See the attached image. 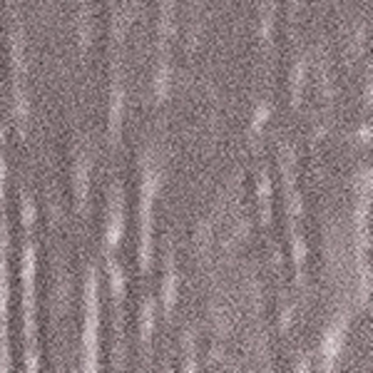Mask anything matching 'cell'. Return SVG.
<instances>
[{"instance_id":"17","label":"cell","mask_w":373,"mask_h":373,"mask_svg":"<svg viewBox=\"0 0 373 373\" xmlns=\"http://www.w3.org/2000/svg\"><path fill=\"white\" fill-rule=\"evenodd\" d=\"M90 35H93V15H90V0H80V15H77V38L80 48H90Z\"/></svg>"},{"instance_id":"20","label":"cell","mask_w":373,"mask_h":373,"mask_svg":"<svg viewBox=\"0 0 373 373\" xmlns=\"http://www.w3.org/2000/svg\"><path fill=\"white\" fill-rule=\"evenodd\" d=\"M274 15H276L274 0H264L262 11H259V20H262V40H264V43H269V38H271V28H274Z\"/></svg>"},{"instance_id":"24","label":"cell","mask_w":373,"mask_h":373,"mask_svg":"<svg viewBox=\"0 0 373 373\" xmlns=\"http://www.w3.org/2000/svg\"><path fill=\"white\" fill-rule=\"evenodd\" d=\"M6 154H3V127H0V207H6Z\"/></svg>"},{"instance_id":"19","label":"cell","mask_w":373,"mask_h":373,"mask_svg":"<svg viewBox=\"0 0 373 373\" xmlns=\"http://www.w3.org/2000/svg\"><path fill=\"white\" fill-rule=\"evenodd\" d=\"M167 93H170V57L157 60V70H154V97L162 102L167 100Z\"/></svg>"},{"instance_id":"21","label":"cell","mask_w":373,"mask_h":373,"mask_svg":"<svg viewBox=\"0 0 373 373\" xmlns=\"http://www.w3.org/2000/svg\"><path fill=\"white\" fill-rule=\"evenodd\" d=\"M361 43H363V30L356 25V28L351 30V35H348V40H346V57H348V60H356L358 57Z\"/></svg>"},{"instance_id":"8","label":"cell","mask_w":373,"mask_h":373,"mask_svg":"<svg viewBox=\"0 0 373 373\" xmlns=\"http://www.w3.org/2000/svg\"><path fill=\"white\" fill-rule=\"evenodd\" d=\"M122 115H125V75L122 67L115 65L110 90V115H107V127H110V144H117L122 135Z\"/></svg>"},{"instance_id":"14","label":"cell","mask_w":373,"mask_h":373,"mask_svg":"<svg viewBox=\"0 0 373 373\" xmlns=\"http://www.w3.org/2000/svg\"><path fill=\"white\" fill-rule=\"evenodd\" d=\"M306 57H299L291 67V107H299L304 97V85H306Z\"/></svg>"},{"instance_id":"25","label":"cell","mask_w":373,"mask_h":373,"mask_svg":"<svg viewBox=\"0 0 373 373\" xmlns=\"http://www.w3.org/2000/svg\"><path fill=\"white\" fill-rule=\"evenodd\" d=\"M184 356H186V361H184V368L186 371H194L197 368V351H194V336L192 334H186L184 336Z\"/></svg>"},{"instance_id":"15","label":"cell","mask_w":373,"mask_h":373,"mask_svg":"<svg viewBox=\"0 0 373 373\" xmlns=\"http://www.w3.org/2000/svg\"><path fill=\"white\" fill-rule=\"evenodd\" d=\"M257 197H259V215H262V224L271 222V179L266 172H262L257 182Z\"/></svg>"},{"instance_id":"1","label":"cell","mask_w":373,"mask_h":373,"mask_svg":"<svg viewBox=\"0 0 373 373\" xmlns=\"http://www.w3.org/2000/svg\"><path fill=\"white\" fill-rule=\"evenodd\" d=\"M162 182V167L154 149H147L142 159V184H140V266H152V207Z\"/></svg>"},{"instance_id":"3","label":"cell","mask_w":373,"mask_h":373,"mask_svg":"<svg viewBox=\"0 0 373 373\" xmlns=\"http://www.w3.org/2000/svg\"><path fill=\"white\" fill-rule=\"evenodd\" d=\"M11 57H13V117L18 122V132L25 135L30 122V100H28V62H25V35L20 28H13L11 35Z\"/></svg>"},{"instance_id":"22","label":"cell","mask_w":373,"mask_h":373,"mask_svg":"<svg viewBox=\"0 0 373 373\" xmlns=\"http://www.w3.org/2000/svg\"><path fill=\"white\" fill-rule=\"evenodd\" d=\"M266 117H269V102H262L254 110V120H252V137H257L259 132H262V127L266 125Z\"/></svg>"},{"instance_id":"18","label":"cell","mask_w":373,"mask_h":373,"mask_svg":"<svg viewBox=\"0 0 373 373\" xmlns=\"http://www.w3.org/2000/svg\"><path fill=\"white\" fill-rule=\"evenodd\" d=\"M152 329H154V299H147L142 306V316H140V341H142L144 351H149Z\"/></svg>"},{"instance_id":"4","label":"cell","mask_w":373,"mask_h":373,"mask_svg":"<svg viewBox=\"0 0 373 373\" xmlns=\"http://www.w3.org/2000/svg\"><path fill=\"white\" fill-rule=\"evenodd\" d=\"M100 297H97V269L90 266L85 279V329H83V348H85V371H97L100 363Z\"/></svg>"},{"instance_id":"6","label":"cell","mask_w":373,"mask_h":373,"mask_svg":"<svg viewBox=\"0 0 373 373\" xmlns=\"http://www.w3.org/2000/svg\"><path fill=\"white\" fill-rule=\"evenodd\" d=\"M279 170L284 177V192H286V207H289V224H297L301 217V194L297 192V154L289 142H281L279 147Z\"/></svg>"},{"instance_id":"13","label":"cell","mask_w":373,"mask_h":373,"mask_svg":"<svg viewBox=\"0 0 373 373\" xmlns=\"http://www.w3.org/2000/svg\"><path fill=\"white\" fill-rule=\"evenodd\" d=\"M107 269H110V289H112V299H115V313L120 311V304L125 299V276H122V269L115 264V257L107 259ZM117 318V331L122 334V321Z\"/></svg>"},{"instance_id":"16","label":"cell","mask_w":373,"mask_h":373,"mask_svg":"<svg viewBox=\"0 0 373 373\" xmlns=\"http://www.w3.org/2000/svg\"><path fill=\"white\" fill-rule=\"evenodd\" d=\"M291 226V252H294V269H297V284L304 286V264H306V244L297 231V224Z\"/></svg>"},{"instance_id":"2","label":"cell","mask_w":373,"mask_h":373,"mask_svg":"<svg viewBox=\"0 0 373 373\" xmlns=\"http://www.w3.org/2000/svg\"><path fill=\"white\" fill-rule=\"evenodd\" d=\"M22 318H25V368L38 371V339H35V247L25 244L22 252Z\"/></svg>"},{"instance_id":"7","label":"cell","mask_w":373,"mask_h":373,"mask_svg":"<svg viewBox=\"0 0 373 373\" xmlns=\"http://www.w3.org/2000/svg\"><path fill=\"white\" fill-rule=\"evenodd\" d=\"M125 231V199H122V189L115 186L110 197V215H107V229H104V254L112 259L117 244Z\"/></svg>"},{"instance_id":"28","label":"cell","mask_w":373,"mask_h":373,"mask_svg":"<svg viewBox=\"0 0 373 373\" xmlns=\"http://www.w3.org/2000/svg\"><path fill=\"white\" fill-rule=\"evenodd\" d=\"M291 3V15H297V8L301 6V0H289Z\"/></svg>"},{"instance_id":"10","label":"cell","mask_w":373,"mask_h":373,"mask_svg":"<svg viewBox=\"0 0 373 373\" xmlns=\"http://www.w3.org/2000/svg\"><path fill=\"white\" fill-rule=\"evenodd\" d=\"M90 167H93V157L90 152H80L75 162V175H72V184H75V204L77 209L88 207L90 194Z\"/></svg>"},{"instance_id":"5","label":"cell","mask_w":373,"mask_h":373,"mask_svg":"<svg viewBox=\"0 0 373 373\" xmlns=\"http://www.w3.org/2000/svg\"><path fill=\"white\" fill-rule=\"evenodd\" d=\"M8 222L6 207H0V371H11V346H8Z\"/></svg>"},{"instance_id":"23","label":"cell","mask_w":373,"mask_h":373,"mask_svg":"<svg viewBox=\"0 0 373 373\" xmlns=\"http://www.w3.org/2000/svg\"><path fill=\"white\" fill-rule=\"evenodd\" d=\"M209 242H212V224H209V222H204L202 229H197V252H199V257H204V254H207Z\"/></svg>"},{"instance_id":"12","label":"cell","mask_w":373,"mask_h":373,"mask_svg":"<svg viewBox=\"0 0 373 373\" xmlns=\"http://www.w3.org/2000/svg\"><path fill=\"white\" fill-rule=\"evenodd\" d=\"M177 269H175V257H172V249L167 252V262H165V281H162V306H165V313L170 316L172 308L177 304Z\"/></svg>"},{"instance_id":"11","label":"cell","mask_w":373,"mask_h":373,"mask_svg":"<svg viewBox=\"0 0 373 373\" xmlns=\"http://www.w3.org/2000/svg\"><path fill=\"white\" fill-rule=\"evenodd\" d=\"M346 324H348V316H341V321H336L324 336V344H321V358H324V368H331L334 361L339 358L341 344H344V334H346Z\"/></svg>"},{"instance_id":"9","label":"cell","mask_w":373,"mask_h":373,"mask_svg":"<svg viewBox=\"0 0 373 373\" xmlns=\"http://www.w3.org/2000/svg\"><path fill=\"white\" fill-rule=\"evenodd\" d=\"M175 6L177 0H159V25H157V40H159V57L165 60L167 50H170V40L175 35Z\"/></svg>"},{"instance_id":"26","label":"cell","mask_w":373,"mask_h":373,"mask_svg":"<svg viewBox=\"0 0 373 373\" xmlns=\"http://www.w3.org/2000/svg\"><path fill=\"white\" fill-rule=\"evenodd\" d=\"M20 209H22V224L30 229V226H33V222H35V204H33V199H30L28 194H22Z\"/></svg>"},{"instance_id":"27","label":"cell","mask_w":373,"mask_h":373,"mask_svg":"<svg viewBox=\"0 0 373 373\" xmlns=\"http://www.w3.org/2000/svg\"><path fill=\"white\" fill-rule=\"evenodd\" d=\"M291 318H294V306H291V304H284V311H281V331H289Z\"/></svg>"}]
</instances>
